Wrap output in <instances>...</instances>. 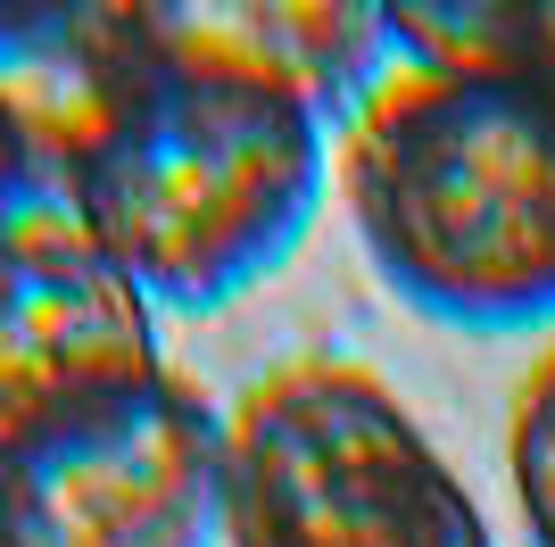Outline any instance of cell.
Wrapping results in <instances>:
<instances>
[{"mask_svg": "<svg viewBox=\"0 0 555 547\" xmlns=\"http://www.w3.org/2000/svg\"><path fill=\"white\" fill-rule=\"evenodd\" d=\"M158 373V307L75 207L50 200L0 232V448Z\"/></svg>", "mask_w": 555, "mask_h": 547, "instance_id": "5b68a950", "label": "cell"}, {"mask_svg": "<svg viewBox=\"0 0 555 547\" xmlns=\"http://www.w3.org/2000/svg\"><path fill=\"white\" fill-rule=\"evenodd\" d=\"M224 547H498V531L390 382L299 357L224 407Z\"/></svg>", "mask_w": 555, "mask_h": 547, "instance_id": "3957f363", "label": "cell"}, {"mask_svg": "<svg viewBox=\"0 0 555 547\" xmlns=\"http://www.w3.org/2000/svg\"><path fill=\"white\" fill-rule=\"evenodd\" d=\"M158 50L166 9H0V125L59 207Z\"/></svg>", "mask_w": 555, "mask_h": 547, "instance_id": "8992f818", "label": "cell"}, {"mask_svg": "<svg viewBox=\"0 0 555 547\" xmlns=\"http://www.w3.org/2000/svg\"><path fill=\"white\" fill-rule=\"evenodd\" d=\"M340 200L373 274L464 332L555 323V67H406L348 109Z\"/></svg>", "mask_w": 555, "mask_h": 547, "instance_id": "7a4b0ae2", "label": "cell"}, {"mask_svg": "<svg viewBox=\"0 0 555 547\" xmlns=\"http://www.w3.org/2000/svg\"><path fill=\"white\" fill-rule=\"evenodd\" d=\"M324 175L315 91L257 59L224 17L166 9L158 67L75 166L67 207L150 307H224L307 241Z\"/></svg>", "mask_w": 555, "mask_h": 547, "instance_id": "6da1fadb", "label": "cell"}, {"mask_svg": "<svg viewBox=\"0 0 555 547\" xmlns=\"http://www.w3.org/2000/svg\"><path fill=\"white\" fill-rule=\"evenodd\" d=\"M0 547H224V415L175 365L0 448Z\"/></svg>", "mask_w": 555, "mask_h": 547, "instance_id": "277c9868", "label": "cell"}, {"mask_svg": "<svg viewBox=\"0 0 555 547\" xmlns=\"http://www.w3.org/2000/svg\"><path fill=\"white\" fill-rule=\"evenodd\" d=\"M506 473H514V498H522V523L539 531V547H555V348L514 390Z\"/></svg>", "mask_w": 555, "mask_h": 547, "instance_id": "52a82bcc", "label": "cell"}, {"mask_svg": "<svg viewBox=\"0 0 555 547\" xmlns=\"http://www.w3.org/2000/svg\"><path fill=\"white\" fill-rule=\"evenodd\" d=\"M34 207H50V191H42V175L25 166V150H17V133L0 125V232L9 225H25Z\"/></svg>", "mask_w": 555, "mask_h": 547, "instance_id": "ba28073f", "label": "cell"}]
</instances>
